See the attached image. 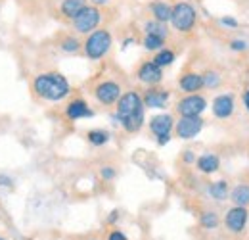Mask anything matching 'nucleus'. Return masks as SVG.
<instances>
[{
    "instance_id": "f257e3e1",
    "label": "nucleus",
    "mask_w": 249,
    "mask_h": 240,
    "mask_svg": "<svg viewBox=\"0 0 249 240\" xmlns=\"http://www.w3.org/2000/svg\"><path fill=\"white\" fill-rule=\"evenodd\" d=\"M144 100L136 90H128L121 94V98L117 100V112H115V120L121 123L126 133H138L144 125Z\"/></svg>"
},
{
    "instance_id": "f03ea898",
    "label": "nucleus",
    "mask_w": 249,
    "mask_h": 240,
    "mask_svg": "<svg viewBox=\"0 0 249 240\" xmlns=\"http://www.w3.org/2000/svg\"><path fill=\"white\" fill-rule=\"evenodd\" d=\"M33 89L36 92V96H40L42 100L48 102H60L69 94V81L58 71H48V73H40L36 75Z\"/></svg>"
},
{
    "instance_id": "7ed1b4c3",
    "label": "nucleus",
    "mask_w": 249,
    "mask_h": 240,
    "mask_svg": "<svg viewBox=\"0 0 249 240\" xmlns=\"http://www.w3.org/2000/svg\"><path fill=\"white\" fill-rule=\"evenodd\" d=\"M113 46V37L107 29H96L92 33H89L87 40L83 42V50L85 56L89 60H102Z\"/></svg>"
},
{
    "instance_id": "20e7f679",
    "label": "nucleus",
    "mask_w": 249,
    "mask_h": 240,
    "mask_svg": "<svg viewBox=\"0 0 249 240\" xmlns=\"http://www.w3.org/2000/svg\"><path fill=\"white\" fill-rule=\"evenodd\" d=\"M173 29L178 31V33H190V31L196 27L197 23V10L190 4V2H177L173 6V16H171V21Z\"/></svg>"
},
{
    "instance_id": "39448f33",
    "label": "nucleus",
    "mask_w": 249,
    "mask_h": 240,
    "mask_svg": "<svg viewBox=\"0 0 249 240\" xmlns=\"http://www.w3.org/2000/svg\"><path fill=\"white\" fill-rule=\"evenodd\" d=\"M71 21H73V29L77 33L89 35V33L98 29V25L102 23V10L98 6H94V4L92 6L87 4Z\"/></svg>"
},
{
    "instance_id": "423d86ee",
    "label": "nucleus",
    "mask_w": 249,
    "mask_h": 240,
    "mask_svg": "<svg viewBox=\"0 0 249 240\" xmlns=\"http://www.w3.org/2000/svg\"><path fill=\"white\" fill-rule=\"evenodd\" d=\"M207 108V100L201 94H188L184 98L178 100L177 104V112L180 114V118H199Z\"/></svg>"
},
{
    "instance_id": "0eeeda50",
    "label": "nucleus",
    "mask_w": 249,
    "mask_h": 240,
    "mask_svg": "<svg viewBox=\"0 0 249 240\" xmlns=\"http://www.w3.org/2000/svg\"><path fill=\"white\" fill-rule=\"evenodd\" d=\"M175 129V120L169 114H159L150 120V131L156 135L157 144L163 146L171 140V131Z\"/></svg>"
},
{
    "instance_id": "6e6552de",
    "label": "nucleus",
    "mask_w": 249,
    "mask_h": 240,
    "mask_svg": "<svg viewBox=\"0 0 249 240\" xmlns=\"http://www.w3.org/2000/svg\"><path fill=\"white\" fill-rule=\"evenodd\" d=\"M121 85L115 83V81H102L96 89H94V96L100 104L104 106H111V104H117V100L121 98Z\"/></svg>"
},
{
    "instance_id": "1a4fd4ad",
    "label": "nucleus",
    "mask_w": 249,
    "mask_h": 240,
    "mask_svg": "<svg viewBox=\"0 0 249 240\" xmlns=\"http://www.w3.org/2000/svg\"><path fill=\"white\" fill-rule=\"evenodd\" d=\"M203 129V120L201 116L199 118H180V120L175 123V131H177V137L182 139V140H190L194 137H197Z\"/></svg>"
},
{
    "instance_id": "9d476101",
    "label": "nucleus",
    "mask_w": 249,
    "mask_h": 240,
    "mask_svg": "<svg viewBox=\"0 0 249 240\" xmlns=\"http://www.w3.org/2000/svg\"><path fill=\"white\" fill-rule=\"evenodd\" d=\"M249 219V211L248 208H242V206H234L226 211V217H224V225L230 233H242L248 225Z\"/></svg>"
},
{
    "instance_id": "9b49d317",
    "label": "nucleus",
    "mask_w": 249,
    "mask_h": 240,
    "mask_svg": "<svg viewBox=\"0 0 249 240\" xmlns=\"http://www.w3.org/2000/svg\"><path fill=\"white\" fill-rule=\"evenodd\" d=\"M136 77H138L140 83L150 85V87H156V85L161 83V79H163V67H159L157 63H154V60L144 61V63L138 67Z\"/></svg>"
},
{
    "instance_id": "f8f14e48",
    "label": "nucleus",
    "mask_w": 249,
    "mask_h": 240,
    "mask_svg": "<svg viewBox=\"0 0 249 240\" xmlns=\"http://www.w3.org/2000/svg\"><path fill=\"white\" fill-rule=\"evenodd\" d=\"M211 110H213V116L217 120H228V118H232V114L236 110L234 96L232 94H218L217 98L213 100V104H211Z\"/></svg>"
},
{
    "instance_id": "ddd939ff",
    "label": "nucleus",
    "mask_w": 249,
    "mask_h": 240,
    "mask_svg": "<svg viewBox=\"0 0 249 240\" xmlns=\"http://www.w3.org/2000/svg\"><path fill=\"white\" fill-rule=\"evenodd\" d=\"M171 98V92L165 89H157V87H150L144 94V106L146 108H152V110H163L167 106Z\"/></svg>"
},
{
    "instance_id": "4468645a",
    "label": "nucleus",
    "mask_w": 249,
    "mask_h": 240,
    "mask_svg": "<svg viewBox=\"0 0 249 240\" xmlns=\"http://www.w3.org/2000/svg\"><path fill=\"white\" fill-rule=\"evenodd\" d=\"M65 116H67L71 121H77V120H85V118H92L94 112L89 108V104H87L85 100L77 98V100H73V102L67 104V108H65Z\"/></svg>"
},
{
    "instance_id": "2eb2a0df",
    "label": "nucleus",
    "mask_w": 249,
    "mask_h": 240,
    "mask_svg": "<svg viewBox=\"0 0 249 240\" xmlns=\"http://www.w3.org/2000/svg\"><path fill=\"white\" fill-rule=\"evenodd\" d=\"M178 87L184 90V92L194 94V92L203 89V77H201L199 73H194V71L184 73V75L178 79Z\"/></svg>"
},
{
    "instance_id": "dca6fc26",
    "label": "nucleus",
    "mask_w": 249,
    "mask_h": 240,
    "mask_svg": "<svg viewBox=\"0 0 249 240\" xmlns=\"http://www.w3.org/2000/svg\"><path fill=\"white\" fill-rule=\"evenodd\" d=\"M150 12H152L154 20L163 21V23H169L171 21V16H173V6L167 4L165 0H154L150 4Z\"/></svg>"
},
{
    "instance_id": "f3484780",
    "label": "nucleus",
    "mask_w": 249,
    "mask_h": 240,
    "mask_svg": "<svg viewBox=\"0 0 249 240\" xmlns=\"http://www.w3.org/2000/svg\"><path fill=\"white\" fill-rule=\"evenodd\" d=\"M196 163H197V169L201 173H205V175L215 173V171H218V167H220V160H218V156H215V154H201L196 160Z\"/></svg>"
},
{
    "instance_id": "a211bd4d",
    "label": "nucleus",
    "mask_w": 249,
    "mask_h": 240,
    "mask_svg": "<svg viewBox=\"0 0 249 240\" xmlns=\"http://www.w3.org/2000/svg\"><path fill=\"white\" fill-rule=\"evenodd\" d=\"M85 6H87V0H62V4H60V12H62L63 18L73 20Z\"/></svg>"
},
{
    "instance_id": "6ab92c4d",
    "label": "nucleus",
    "mask_w": 249,
    "mask_h": 240,
    "mask_svg": "<svg viewBox=\"0 0 249 240\" xmlns=\"http://www.w3.org/2000/svg\"><path fill=\"white\" fill-rule=\"evenodd\" d=\"M230 200L234 202V206H242L248 208L249 206V184H238L234 186V190L230 192Z\"/></svg>"
},
{
    "instance_id": "aec40b11",
    "label": "nucleus",
    "mask_w": 249,
    "mask_h": 240,
    "mask_svg": "<svg viewBox=\"0 0 249 240\" xmlns=\"http://www.w3.org/2000/svg\"><path fill=\"white\" fill-rule=\"evenodd\" d=\"M144 33H146V35H156V37H161V39L167 40V37H169V27H167V23H163V21L150 20V21L144 23Z\"/></svg>"
},
{
    "instance_id": "412c9836",
    "label": "nucleus",
    "mask_w": 249,
    "mask_h": 240,
    "mask_svg": "<svg viewBox=\"0 0 249 240\" xmlns=\"http://www.w3.org/2000/svg\"><path fill=\"white\" fill-rule=\"evenodd\" d=\"M209 194L211 198H215L217 202H222L228 198V182L226 180H217V182H211L209 184Z\"/></svg>"
},
{
    "instance_id": "4be33fe9",
    "label": "nucleus",
    "mask_w": 249,
    "mask_h": 240,
    "mask_svg": "<svg viewBox=\"0 0 249 240\" xmlns=\"http://www.w3.org/2000/svg\"><path fill=\"white\" fill-rule=\"evenodd\" d=\"M87 139L92 146H104L109 142V133L107 131H102V129H94V131H89L87 133Z\"/></svg>"
},
{
    "instance_id": "5701e85b",
    "label": "nucleus",
    "mask_w": 249,
    "mask_h": 240,
    "mask_svg": "<svg viewBox=\"0 0 249 240\" xmlns=\"http://www.w3.org/2000/svg\"><path fill=\"white\" fill-rule=\"evenodd\" d=\"M175 52L173 50H169V48H161V50H157L156 56H154V63H157L159 67H167V65H171L173 61H175Z\"/></svg>"
},
{
    "instance_id": "b1692460",
    "label": "nucleus",
    "mask_w": 249,
    "mask_h": 240,
    "mask_svg": "<svg viewBox=\"0 0 249 240\" xmlns=\"http://www.w3.org/2000/svg\"><path fill=\"white\" fill-rule=\"evenodd\" d=\"M142 44H144V48H146V50H150V52H157V50H161V48L165 46V39L156 37V35H144Z\"/></svg>"
},
{
    "instance_id": "393cba45",
    "label": "nucleus",
    "mask_w": 249,
    "mask_h": 240,
    "mask_svg": "<svg viewBox=\"0 0 249 240\" xmlns=\"http://www.w3.org/2000/svg\"><path fill=\"white\" fill-rule=\"evenodd\" d=\"M81 40L79 39H75V37H65L62 40V50L65 52V54H75V52H79L81 50Z\"/></svg>"
},
{
    "instance_id": "a878e982",
    "label": "nucleus",
    "mask_w": 249,
    "mask_h": 240,
    "mask_svg": "<svg viewBox=\"0 0 249 240\" xmlns=\"http://www.w3.org/2000/svg\"><path fill=\"white\" fill-rule=\"evenodd\" d=\"M201 77H203V87H205V89H217L218 85L222 83V77L218 75L217 71H211V69L205 71Z\"/></svg>"
},
{
    "instance_id": "bb28decb",
    "label": "nucleus",
    "mask_w": 249,
    "mask_h": 240,
    "mask_svg": "<svg viewBox=\"0 0 249 240\" xmlns=\"http://www.w3.org/2000/svg\"><path fill=\"white\" fill-rule=\"evenodd\" d=\"M199 223H201V227H205V229H215L218 225V215L215 211H203L201 217H199Z\"/></svg>"
},
{
    "instance_id": "cd10ccee",
    "label": "nucleus",
    "mask_w": 249,
    "mask_h": 240,
    "mask_svg": "<svg viewBox=\"0 0 249 240\" xmlns=\"http://www.w3.org/2000/svg\"><path fill=\"white\" fill-rule=\"evenodd\" d=\"M230 50H234V52H246L248 50V40H244V39L230 40Z\"/></svg>"
},
{
    "instance_id": "c85d7f7f",
    "label": "nucleus",
    "mask_w": 249,
    "mask_h": 240,
    "mask_svg": "<svg viewBox=\"0 0 249 240\" xmlns=\"http://www.w3.org/2000/svg\"><path fill=\"white\" fill-rule=\"evenodd\" d=\"M218 23L222 25V27H228V29H236L240 23H238V20L236 18H232V16H224V18H220L218 20Z\"/></svg>"
},
{
    "instance_id": "c756f323",
    "label": "nucleus",
    "mask_w": 249,
    "mask_h": 240,
    "mask_svg": "<svg viewBox=\"0 0 249 240\" xmlns=\"http://www.w3.org/2000/svg\"><path fill=\"white\" fill-rule=\"evenodd\" d=\"M100 175H102V179L104 180H113L115 179V169H113L111 165H106V167H102Z\"/></svg>"
},
{
    "instance_id": "7c9ffc66",
    "label": "nucleus",
    "mask_w": 249,
    "mask_h": 240,
    "mask_svg": "<svg viewBox=\"0 0 249 240\" xmlns=\"http://www.w3.org/2000/svg\"><path fill=\"white\" fill-rule=\"evenodd\" d=\"M107 240H126V237L121 231H113V233H109V239Z\"/></svg>"
},
{
    "instance_id": "2f4dec72",
    "label": "nucleus",
    "mask_w": 249,
    "mask_h": 240,
    "mask_svg": "<svg viewBox=\"0 0 249 240\" xmlns=\"http://www.w3.org/2000/svg\"><path fill=\"white\" fill-rule=\"evenodd\" d=\"M184 161H186V163H194V161H196L194 152H184Z\"/></svg>"
},
{
    "instance_id": "473e14b6",
    "label": "nucleus",
    "mask_w": 249,
    "mask_h": 240,
    "mask_svg": "<svg viewBox=\"0 0 249 240\" xmlns=\"http://www.w3.org/2000/svg\"><path fill=\"white\" fill-rule=\"evenodd\" d=\"M244 106H246V110L249 112V89L246 90V94H244Z\"/></svg>"
},
{
    "instance_id": "72a5a7b5",
    "label": "nucleus",
    "mask_w": 249,
    "mask_h": 240,
    "mask_svg": "<svg viewBox=\"0 0 249 240\" xmlns=\"http://www.w3.org/2000/svg\"><path fill=\"white\" fill-rule=\"evenodd\" d=\"M90 2H92L94 6H98V8H100V6H106L109 0H90Z\"/></svg>"
},
{
    "instance_id": "f704fd0d",
    "label": "nucleus",
    "mask_w": 249,
    "mask_h": 240,
    "mask_svg": "<svg viewBox=\"0 0 249 240\" xmlns=\"http://www.w3.org/2000/svg\"><path fill=\"white\" fill-rule=\"evenodd\" d=\"M0 240H4V239H0Z\"/></svg>"
}]
</instances>
